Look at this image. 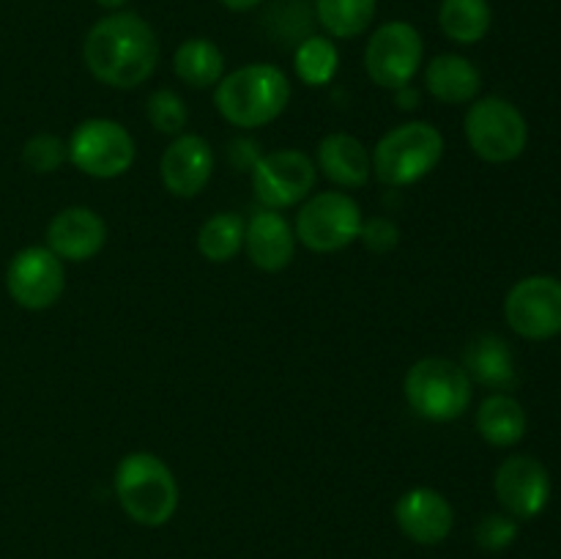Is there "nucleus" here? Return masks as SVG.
Here are the masks:
<instances>
[{
  "instance_id": "obj_1",
  "label": "nucleus",
  "mask_w": 561,
  "mask_h": 559,
  "mask_svg": "<svg viewBox=\"0 0 561 559\" xmlns=\"http://www.w3.org/2000/svg\"><path fill=\"white\" fill-rule=\"evenodd\" d=\"M82 60L93 80L118 91L142 85L159 66V38L135 11H113L88 31Z\"/></svg>"
},
{
  "instance_id": "obj_2",
  "label": "nucleus",
  "mask_w": 561,
  "mask_h": 559,
  "mask_svg": "<svg viewBox=\"0 0 561 559\" xmlns=\"http://www.w3.org/2000/svg\"><path fill=\"white\" fill-rule=\"evenodd\" d=\"M290 102V80L274 64H247L214 85V104L228 124L261 129L277 121Z\"/></svg>"
},
{
  "instance_id": "obj_3",
  "label": "nucleus",
  "mask_w": 561,
  "mask_h": 559,
  "mask_svg": "<svg viewBox=\"0 0 561 559\" xmlns=\"http://www.w3.org/2000/svg\"><path fill=\"white\" fill-rule=\"evenodd\" d=\"M115 497L135 524L164 526L179 510V482L159 455L137 449L115 466Z\"/></svg>"
},
{
  "instance_id": "obj_4",
  "label": "nucleus",
  "mask_w": 561,
  "mask_h": 559,
  "mask_svg": "<svg viewBox=\"0 0 561 559\" xmlns=\"http://www.w3.org/2000/svg\"><path fill=\"white\" fill-rule=\"evenodd\" d=\"M373 175L387 186H411L436 170L444 157V135L427 121H405L373 148Z\"/></svg>"
},
{
  "instance_id": "obj_5",
  "label": "nucleus",
  "mask_w": 561,
  "mask_h": 559,
  "mask_svg": "<svg viewBox=\"0 0 561 559\" xmlns=\"http://www.w3.org/2000/svg\"><path fill=\"white\" fill-rule=\"evenodd\" d=\"M474 381L463 365L444 356L414 362L403 378V395L411 409L427 422H455L469 411Z\"/></svg>"
},
{
  "instance_id": "obj_6",
  "label": "nucleus",
  "mask_w": 561,
  "mask_h": 559,
  "mask_svg": "<svg viewBox=\"0 0 561 559\" xmlns=\"http://www.w3.org/2000/svg\"><path fill=\"white\" fill-rule=\"evenodd\" d=\"M466 140L471 151L491 164L518 159L529 142V126L524 113L502 96L477 99L466 113Z\"/></svg>"
},
{
  "instance_id": "obj_7",
  "label": "nucleus",
  "mask_w": 561,
  "mask_h": 559,
  "mask_svg": "<svg viewBox=\"0 0 561 559\" xmlns=\"http://www.w3.org/2000/svg\"><path fill=\"white\" fill-rule=\"evenodd\" d=\"M362 217L359 203L345 192H318L301 203L296 214V241L312 252H340L359 239Z\"/></svg>"
},
{
  "instance_id": "obj_8",
  "label": "nucleus",
  "mask_w": 561,
  "mask_h": 559,
  "mask_svg": "<svg viewBox=\"0 0 561 559\" xmlns=\"http://www.w3.org/2000/svg\"><path fill=\"white\" fill-rule=\"evenodd\" d=\"M69 162L91 179H118L135 162V137L113 118H88L77 124L69 142Z\"/></svg>"
},
{
  "instance_id": "obj_9",
  "label": "nucleus",
  "mask_w": 561,
  "mask_h": 559,
  "mask_svg": "<svg viewBox=\"0 0 561 559\" xmlns=\"http://www.w3.org/2000/svg\"><path fill=\"white\" fill-rule=\"evenodd\" d=\"M422 58H425V42L411 22H383L367 38L365 69L378 88L398 91L409 85L420 71Z\"/></svg>"
},
{
  "instance_id": "obj_10",
  "label": "nucleus",
  "mask_w": 561,
  "mask_h": 559,
  "mask_svg": "<svg viewBox=\"0 0 561 559\" xmlns=\"http://www.w3.org/2000/svg\"><path fill=\"white\" fill-rule=\"evenodd\" d=\"M250 175L257 201L279 212V208L299 206L310 197V192L316 190L318 168L305 151L279 148V151L263 153Z\"/></svg>"
},
{
  "instance_id": "obj_11",
  "label": "nucleus",
  "mask_w": 561,
  "mask_h": 559,
  "mask_svg": "<svg viewBox=\"0 0 561 559\" xmlns=\"http://www.w3.org/2000/svg\"><path fill=\"white\" fill-rule=\"evenodd\" d=\"M510 329L526 340H551L561 334V283L548 274L518 280L504 299Z\"/></svg>"
},
{
  "instance_id": "obj_12",
  "label": "nucleus",
  "mask_w": 561,
  "mask_h": 559,
  "mask_svg": "<svg viewBox=\"0 0 561 559\" xmlns=\"http://www.w3.org/2000/svg\"><path fill=\"white\" fill-rule=\"evenodd\" d=\"M5 288L25 310H49L64 296V261L49 247H25L5 269Z\"/></svg>"
},
{
  "instance_id": "obj_13",
  "label": "nucleus",
  "mask_w": 561,
  "mask_h": 559,
  "mask_svg": "<svg viewBox=\"0 0 561 559\" xmlns=\"http://www.w3.org/2000/svg\"><path fill=\"white\" fill-rule=\"evenodd\" d=\"M493 491L504 513L515 521H529L537 518L551 499V475L531 455H510L496 469Z\"/></svg>"
},
{
  "instance_id": "obj_14",
  "label": "nucleus",
  "mask_w": 561,
  "mask_h": 559,
  "mask_svg": "<svg viewBox=\"0 0 561 559\" xmlns=\"http://www.w3.org/2000/svg\"><path fill=\"white\" fill-rule=\"evenodd\" d=\"M159 175L170 195L197 197L208 186L214 175V151L206 137L179 135L162 153Z\"/></svg>"
},
{
  "instance_id": "obj_15",
  "label": "nucleus",
  "mask_w": 561,
  "mask_h": 559,
  "mask_svg": "<svg viewBox=\"0 0 561 559\" xmlns=\"http://www.w3.org/2000/svg\"><path fill=\"white\" fill-rule=\"evenodd\" d=\"M400 532L420 546H438L455 526V510L444 493L433 488H411L394 504Z\"/></svg>"
},
{
  "instance_id": "obj_16",
  "label": "nucleus",
  "mask_w": 561,
  "mask_h": 559,
  "mask_svg": "<svg viewBox=\"0 0 561 559\" xmlns=\"http://www.w3.org/2000/svg\"><path fill=\"white\" fill-rule=\"evenodd\" d=\"M107 244V223L88 206H69L47 225V247L60 261L82 263L96 258Z\"/></svg>"
},
{
  "instance_id": "obj_17",
  "label": "nucleus",
  "mask_w": 561,
  "mask_h": 559,
  "mask_svg": "<svg viewBox=\"0 0 561 559\" xmlns=\"http://www.w3.org/2000/svg\"><path fill=\"white\" fill-rule=\"evenodd\" d=\"M244 250L252 266H257L261 272H283L296 255V233L283 214L274 208H261L247 223Z\"/></svg>"
},
{
  "instance_id": "obj_18",
  "label": "nucleus",
  "mask_w": 561,
  "mask_h": 559,
  "mask_svg": "<svg viewBox=\"0 0 561 559\" xmlns=\"http://www.w3.org/2000/svg\"><path fill=\"white\" fill-rule=\"evenodd\" d=\"M316 168L332 184L356 190V186H365L367 179L373 175V157L359 137L332 132V135L318 142Z\"/></svg>"
},
{
  "instance_id": "obj_19",
  "label": "nucleus",
  "mask_w": 561,
  "mask_h": 559,
  "mask_svg": "<svg viewBox=\"0 0 561 559\" xmlns=\"http://www.w3.org/2000/svg\"><path fill=\"white\" fill-rule=\"evenodd\" d=\"M463 370L469 373L471 381L496 389V392L513 389L518 381L513 351H510L507 340L499 338V334H477L466 345Z\"/></svg>"
},
{
  "instance_id": "obj_20",
  "label": "nucleus",
  "mask_w": 561,
  "mask_h": 559,
  "mask_svg": "<svg viewBox=\"0 0 561 559\" xmlns=\"http://www.w3.org/2000/svg\"><path fill=\"white\" fill-rule=\"evenodd\" d=\"M425 88L444 104H469L480 93L482 77L469 58L444 53L425 66Z\"/></svg>"
},
{
  "instance_id": "obj_21",
  "label": "nucleus",
  "mask_w": 561,
  "mask_h": 559,
  "mask_svg": "<svg viewBox=\"0 0 561 559\" xmlns=\"http://www.w3.org/2000/svg\"><path fill=\"white\" fill-rule=\"evenodd\" d=\"M477 431L493 447H513L526 436V411L513 395H488L477 409Z\"/></svg>"
},
{
  "instance_id": "obj_22",
  "label": "nucleus",
  "mask_w": 561,
  "mask_h": 559,
  "mask_svg": "<svg viewBox=\"0 0 561 559\" xmlns=\"http://www.w3.org/2000/svg\"><path fill=\"white\" fill-rule=\"evenodd\" d=\"M173 71L184 85L197 91L214 88L225 77V55L211 38H186L175 49Z\"/></svg>"
},
{
  "instance_id": "obj_23",
  "label": "nucleus",
  "mask_w": 561,
  "mask_h": 559,
  "mask_svg": "<svg viewBox=\"0 0 561 559\" xmlns=\"http://www.w3.org/2000/svg\"><path fill=\"white\" fill-rule=\"evenodd\" d=\"M493 11L488 0H442L438 25L455 44H477L488 36Z\"/></svg>"
},
{
  "instance_id": "obj_24",
  "label": "nucleus",
  "mask_w": 561,
  "mask_h": 559,
  "mask_svg": "<svg viewBox=\"0 0 561 559\" xmlns=\"http://www.w3.org/2000/svg\"><path fill=\"white\" fill-rule=\"evenodd\" d=\"M316 20L332 38H356L376 20L378 0H316Z\"/></svg>"
},
{
  "instance_id": "obj_25",
  "label": "nucleus",
  "mask_w": 561,
  "mask_h": 559,
  "mask_svg": "<svg viewBox=\"0 0 561 559\" xmlns=\"http://www.w3.org/2000/svg\"><path fill=\"white\" fill-rule=\"evenodd\" d=\"M247 223L233 212H222L208 217L197 230V250L206 261L228 263L244 247Z\"/></svg>"
},
{
  "instance_id": "obj_26",
  "label": "nucleus",
  "mask_w": 561,
  "mask_h": 559,
  "mask_svg": "<svg viewBox=\"0 0 561 559\" xmlns=\"http://www.w3.org/2000/svg\"><path fill=\"white\" fill-rule=\"evenodd\" d=\"M294 69L299 80L310 88H323L334 80L340 69V53L332 38L327 36H307L299 47L294 49Z\"/></svg>"
},
{
  "instance_id": "obj_27",
  "label": "nucleus",
  "mask_w": 561,
  "mask_h": 559,
  "mask_svg": "<svg viewBox=\"0 0 561 559\" xmlns=\"http://www.w3.org/2000/svg\"><path fill=\"white\" fill-rule=\"evenodd\" d=\"M316 9L310 0H277L266 14V25L272 27V36L283 44H294V49L312 36L316 27Z\"/></svg>"
},
{
  "instance_id": "obj_28",
  "label": "nucleus",
  "mask_w": 561,
  "mask_h": 559,
  "mask_svg": "<svg viewBox=\"0 0 561 559\" xmlns=\"http://www.w3.org/2000/svg\"><path fill=\"white\" fill-rule=\"evenodd\" d=\"M146 115L151 121V126L162 135L179 137L184 135L186 124H190V110L186 102L170 88H157V91L148 96L146 102Z\"/></svg>"
},
{
  "instance_id": "obj_29",
  "label": "nucleus",
  "mask_w": 561,
  "mask_h": 559,
  "mask_svg": "<svg viewBox=\"0 0 561 559\" xmlns=\"http://www.w3.org/2000/svg\"><path fill=\"white\" fill-rule=\"evenodd\" d=\"M69 159V151H66V142L60 140L58 135H49V132H38L22 148V162L31 173L47 175L55 173L60 164Z\"/></svg>"
},
{
  "instance_id": "obj_30",
  "label": "nucleus",
  "mask_w": 561,
  "mask_h": 559,
  "mask_svg": "<svg viewBox=\"0 0 561 559\" xmlns=\"http://www.w3.org/2000/svg\"><path fill=\"white\" fill-rule=\"evenodd\" d=\"M474 537L485 551H504L518 537V521L507 513H491L477 524Z\"/></svg>"
},
{
  "instance_id": "obj_31",
  "label": "nucleus",
  "mask_w": 561,
  "mask_h": 559,
  "mask_svg": "<svg viewBox=\"0 0 561 559\" xmlns=\"http://www.w3.org/2000/svg\"><path fill=\"white\" fill-rule=\"evenodd\" d=\"M359 241L376 255H387L398 247L400 228L389 217H370L367 223H362Z\"/></svg>"
},
{
  "instance_id": "obj_32",
  "label": "nucleus",
  "mask_w": 561,
  "mask_h": 559,
  "mask_svg": "<svg viewBox=\"0 0 561 559\" xmlns=\"http://www.w3.org/2000/svg\"><path fill=\"white\" fill-rule=\"evenodd\" d=\"M261 157H263L261 146H257L255 140H250V137H239V140H233L228 146L230 164H236L239 170H247V173L255 168L257 159H261Z\"/></svg>"
},
{
  "instance_id": "obj_33",
  "label": "nucleus",
  "mask_w": 561,
  "mask_h": 559,
  "mask_svg": "<svg viewBox=\"0 0 561 559\" xmlns=\"http://www.w3.org/2000/svg\"><path fill=\"white\" fill-rule=\"evenodd\" d=\"M394 99H398L400 110H416V107H420V91H416V88H411V82H409V85L398 88V91H394Z\"/></svg>"
},
{
  "instance_id": "obj_34",
  "label": "nucleus",
  "mask_w": 561,
  "mask_h": 559,
  "mask_svg": "<svg viewBox=\"0 0 561 559\" xmlns=\"http://www.w3.org/2000/svg\"><path fill=\"white\" fill-rule=\"evenodd\" d=\"M228 11H252L263 3V0H219Z\"/></svg>"
},
{
  "instance_id": "obj_35",
  "label": "nucleus",
  "mask_w": 561,
  "mask_h": 559,
  "mask_svg": "<svg viewBox=\"0 0 561 559\" xmlns=\"http://www.w3.org/2000/svg\"><path fill=\"white\" fill-rule=\"evenodd\" d=\"M99 5H102V9H113V11H118L121 5H126L129 3V0H96Z\"/></svg>"
}]
</instances>
